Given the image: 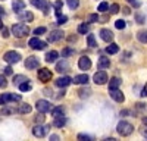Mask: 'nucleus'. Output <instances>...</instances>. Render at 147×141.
Here are the masks:
<instances>
[{"mask_svg":"<svg viewBox=\"0 0 147 141\" xmlns=\"http://www.w3.org/2000/svg\"><path fill=\"white\" fill-rule=\"evenodd\" d=\"M12 34H13L16 38H24L30 34V28H28L27 23L19 22V23H15V25L12 27Z\"/></svg>","mask_w":147,"mask_h":141,"instance_id":"1","label":"nucleus"},{"mask_svg":"<svg viewBox=\"0 0 147 141\" xmlns=\"http://www.w3.org/2000/svg\"><path fill=\"white\" fill-rule=\"evenodd\" d=\"M116 131H118V134L121 137H129L132 134V131H134V126L129 122H127V121H121L118 124V126H116Z\"/></svg>","mask_w":147,"mask_h":141,"instance_id":"2","label":"nucleus"},{"mask_svg":"<svg viewBox=\"0 0 147 141\" xmlns=\"http://www.w3.org/2000/svg\"><path fill=\"white\" fill-rule=\"evenodd\" d=\"M3 60H5L6 63H9V65L18 63V62L21 60V54H19L18 52H15V50H9V52H6V53L3 54Z\"/></svg>","mask_w":147,"mask_h":141,"instance_id":"3","label":"nucleus"},{"mask_svg":"<svg viewBox=\"0 0 147 141\" xmlns=\"http://www.w3.org/2000/svg\"><path fill=\"white\" fill-rule=\"evenodd\" d=\"M49 129H50V126H49V125H40L38 124V125H35L32 128V135L37 137V138H43V137L47 135Z\"/></svg>","mask_w":147,"mask_h":141,"instance_id":"4","label":"nucleus"},{"mask_svg":"<svg viewBox=\"0 0 147 141\" xmlns=\"http://www.w3.org/2000/svg\"><path fill=\"white\" fill-rule=\"evenodd\" d=\"M28 46L31 47L32 50H44L46 46H47V43H46V41H41L38 37H32V38L28 41Z\"/></svg>","mask_w":147,"mask_h":141,"instance_id":"5","label":"nucleus"},{"mask_svg":"<svg viewBox=\"0 0 147 141\" xmlns=\"http://www.w3.org/2000/svg\"><path fill=\"white\" fill-rule=\"evenodd\" d=\"M30 3L32 6H35L37 9H40L44 12V15L49 13V9H50V5H49L47 0H30Z\"/></svg>","mask_w":147,"mask_h":141,"instance_id":"6","label":"nucleus"},{"mask_svg":"<svg viewBox=\"0 0 147 141\" xmlns=\"http://www.w3.org/2000/svg\"><path fill=\"white\" fill-rule=\"evenodd\" d=\"M93 79H94V84H97V85H103L109 81L107 74L105 72V70H97V72L94 74V77H93Z\"/></svg>","mask_w":147,"mask_h":141,"instance_id":"7","label":"nucleus"},{"mask_svg":"<svg viewBox=\"0 0 147 141\" xmlns=\"http://www.w3.org/2000/svg\"><path fill=\"white\" fill-rule=\"evenodd\" d=\"M35 109L37 112H41V113H47L52 110V104L49 103L47 100H38L35 103Z\"/></svg>","mask_w":147,"mask_h":141,"instance_id":"8","label":"nucleus"},{"mask_svg":"<svg viewBox=\"0 0 147 141\" xmlns=\"http://www.w3.org/2000/svg\"><path fill=\"white\" fill-rule=\"evenodd\" d=\"M63 37H65V32L62 30H55V31H50V34H49V37H47V41L49 43H55V41L62 40Z\"/></svg>","mask_w":147,"mask_h":141,"instance_id":"9","label":"nucleus"},{"mask_svg":"<svg viewBox=\"0 0 147 141\" xmlns=\"http://www.w3.org/2000/svg\"><path fill=\"white\" fill-rule=\"evenodd\" d=\"M109 94H110V97H112L116 103H124V101H125V96H124V93H122L119 88L109 90Z\"/></svg>","mask_w":147,"mask_h":141,"instance_id":"10","label":"nucleus"},{"mask_svg":"<svg viewBox=\"0 0 147 141\" xmlns=\"http://www.w3.org/2000/svg\"><path fill=\"white\" fill-rule=\"evenodd\" d=\"M18 19L21 22H32L34 21V15H32V12L24 9V10L18 12Z\"/></svg>","mask_w":147,"mask_h":141,"instance_id":"11","label":"nucleus"},{"mask_svg":"<svg viewBox=\"0 0 147 141\" xmlns=\"http://www.w3.org/2000/svg\"><path fill=\"white\" fill-rule=\"evenodd\" d=\"M38 79L41 82H47V81H50L52 79V72H50V69H47V68H41L38 69Z\"/></svg>","mask_w":147,"mask_h":141,"instance_id":"12","label":"nucleus"},{"mask_svg":"<svg viewBox=\"0 0 147 141\" xmlns=\"http://www.w3.org/2000/svg\"><path fill=\"white\" fill-rule=\"evenodd\" d=\"M78 68H80L81 70H88V69L91 68V60H90V57L81 56V57L78 59Z\"/></svg>","mask_w":147,"mask_h":141,"instance_id":"13","label":"nucleus"},{"mask_svg":"<svg viewBox=\"0 0 147 141\" xmlns=\"http://www.w3.org/2000/svg\"><path fill=\"white\" fill-rule=\"evenodd\" d=\"M38 65H40L38 57H35V56H28L27 57V60H25V68L27 69H37Z\"/></svg>","mask_w":147,"mask_h":141,"instance_id":"14","label":"nucleus"},{"mask_svg":"<svg viewBox=\"0 0 147 141\" xmlns=\"http://www.w3.org/2000/svg\"><path fill=\"white\" fill-rule=\"evenodd\" d=\"M100 38L103 41H106V43H110L113 40V32L110 30H107V28H102L100 30Z\"/></svg>","mask_w":147,"mask_h":141,"instance_id":"15","label":"nucleus"},{"mask_svg":"<svg viewBox=\"0 0 147 141\" xmlns=\"http://www.w3.org/2000/svg\"><path fill=\"white\" fill-rule=\"evenodd\" d=\"M71 82H72V78H69V77H60V78H57L55 81V84L59 88H65V87H68L71 84Z\"/></svg>","mask_w":147,"mask_h":141,"instance_id":"16","label":"nucleus"},{"mask_svg":"<svg viewBox=\"0 0 147 141\" xmlns=\"http://www.w3.org/2000/svg\"><path fill=\"white\" fill-rule=\"evenodd\" d=\"M88 75L87 74H81V75H75L72 78V82L74 84H82V85H87V82H88Z\"/></svg>","mask_w":147,"mask_h":141,"instance_id":"17","label":"nucleus"},{"mask_svg":"<svg viewBox=\"0 0 147 141\" xmlns=\"http://www.w3.org/2000/svg\"><path fill=\"white\" fill-rule=\"evenodd\" d=\"M12 9H13L15 13H18V12L25 9V2H24V0H13V2H12Z\"/></svg>","mask_w":147,"mask_h":141,"instance_id":"18","label":"nucleus"},{"mask_svg":"<svg viewBox=\"0 0 147 141\" xmlns=\"http://www.w3.org/2000/svg\"><path fill=\"white\" fill-rule=\"evenodd\" d=\"M56 70H57L59 74L68 72V70H69V63L65 60V59H63V60H60V62H57V65H56Z\"/></svg>","mask_w":147,"mask_h":141,"instance_id":"19","label":"nucleus"},{"mask_svg":"<svg viewBox=\"0 0 147 141\" xmlns=\"http://www.w3.org/2000/svg\"><path fill=\"white\" fill-rule=\"evenodd\" d=\"M57 57H59V53L56 50H50V52L46 53V62L47 63H53V62L57 60Z\"/></svg>","mask_w":147,"mask_h":141,"instance_id":"20","label":"nucleus"},{"mask_svg":"<svg viewBox=\"0 0 147 141\" xmlns=\"http://www.w3.org/2000/svg\"><path fill=\"white\" fill-rule=\"evenodd\" d=\"M65 125H66V117H65V115H62V116H56V117H55L53 126H56V128H63Z\"/></svg>","mask_w":147,"mask_h":141,"instance_id":"21","label":"nucleus"},{"mask_svg":"<svg viewBox=\"0 0 147 141\" xmlns=\"http://www.w3.org/2000/svg\"><path fill=\"white\" fill-rule=\"evenodd\" d=\"M99 68L100 69H106V68H109L110 66V59L109 57H106V56H100L99 57Z\"/></svg>","mask_w":147,"mask_h":141,"instance_id":"22","label":"nucleus"},{"mask_svg":"<svg viewBox=\"0 0 147 141\" xmlns=\"http://www.w3.org/2000/svg\"><path fill=\"white\" fill-rule=\"evenodd\" d=\"M118 52H119V46L110 41V44L106 47V53H107V54H116Z\"/></svg>","mask_w":147,"mask_h":141,"instance_id":"23","label":"nucleus"},{"mask_svg":"<svg viewBox=\"0 0 147 141\" xmlns=\"http://www.w3.org/2000/svg\"><path fill=\"white\" fill-rule=\"evenodd\" d=\"M121 87V79L113 77L109 79V90H115V88H119Z\"/></svg>","mask_w":147,"mask_h":141,"instance_id":"24","label":"nucleus"},{"mask_svg":"<svg viewBox=\"0 0 147 141\" xmlns=\"http://www.w3.org/2000/svg\"><path fill=\"white\" fill-rule=\"evenodd\" d=\"M78 96H80V99H87V97L91 96V90H90L88 87L80 88V90H78Z\"/></svg>","mask_w":147,"mask_h":141,"instance_id":"25","label":"nucleus"},{"mask_svg":"<svg viewBox=\"0 0 147 141\" xmlns=\"http://www.w3.org/2000/svg\"><path fill=\"white\" fill-rule=\"evenodd\" d=\"M137 40H138L140 43H143V44L147 43V30H140V31L137 32Z\"/></svg>","mask_w":147,"mask_h":141,"instance_id":"26","label":"nucleus"},{"mask_svg":"<svg viewBox=\"0 0 147 141\" xmlns=\"http://www.w3.org/2000/svg\"><path fill=\"white\" fill-rule=\"evenodd\" d=\"M31 112V106L28 103H22L19 104V107H18V113H22V115H27Z\"/></svg>","mask_w":147,"mask_h":141,"instance_id":"27","label":"nucleus"},{"mask_svg":"<svg viewBox=\"0 0 147 141\" xmlns=\"http://www.w3.org/2000/svg\"><path fill=\"white\" fill-rule=\"evenodd\" d=\"M18 87H19V90H21L22 93H27V91H31V90H32V85H31L30 79H28V81H24L22 84H19Z\"/></svg>","mask_w":147,"mask_h":141,"instance_id":"28","label":"nucleus"},{"mask_svg":"<svg viewBox=\"0 0 147 141\" xmlns=\"http://www.w3.org/2000/svg\"><path fill=\"white\" fill-rule=\"evenodd\" d=\"M52 116L53 117H56V116H62V115H65V109L62 107V106H57V107H52Z\"/></svg>","mask_w":147,"mask_h":141,"instance_id":"29","label":"nucleus"},{"mask_svg":"<svg viewBox=\"0 0 147 141\" xmlns=\"http://www.w3.org/2000/svg\"><path fill=\"white\" fill-rule=\"evenodd\" d=\"M55 13L59 16V15H62V12H60V10H62V7H63V2H62V0H56V2H55Z\"/></svg>","mask_w":147,"mask_h":141,"instance_id":"30","label":"nucleus"},{"mask_svg":"<svg viewBox=\"0 0 147 141\" xmlns=\"http://www.w3.org/2000/svg\"><path fill=\"white\" fill-rule=\"evenodd\" d=\"M24 81H28V78L25 75H15L12 82H13V85H19V84H22Z\"/></svg>","mask_w":147,"mask_h":141,"instance_id":"31","label":"nucleus"},{"mask_svg":"<svg viewBox=\"0 0 147 141\" xmlns=\"http://www.w3.org/2000/svg\"><path fill=\"white\" fill-rule=\"evenodd\" d=\"M15 112H18V109L9 107L7 104H5L3 107H2V110H0V113H2V115H12V113H15Z\"/></svg>","mask_w":147,"mask_h":141,"instance_id":"32","label":"nucleus"},{"mask_svg":"<svg viewBox=\"0 0 147 141\" xmlns=\"http://www.w3.org/2000/svg\"><path fill=\"white\" fill-rule=\"evenodd\" d=\"M78 32L80 34H88L90 32V23H81V25L78 27Z\"/></svg>","mask_w":147,"mask_h":141,"instance_id":"33","label":"nucleus"},{"mask_svg":"<svg viewBox=\"0 0 147 141\" xmlns=\"http://www.w3.org/2000/svg\"><path fill=\"white\" fill-rule=\"evenodd\" d=\"M134 18H136V22H137V23H140V25H143V23L146 22V16L141 13V12H136Z\"/></svg>","mask_w":147,"mask_h":141,"instance_id":"34","label":"nucleus"},{"mask_svg":"<svg viewBox=\"0 0 147 141\" xmlns=\"http://www.w3.org/2000/svg\"><path fill=\"white\" fill-rule=\"evenodd\" d=\"M77 138H78L80 141H93V140H94V138H93L91 135L85 134V132H80V134L77 135Z\"/></svg>","mask_w":147,"mask_h":141,"instance_id":"35","label":"nucleus"},{"mask_svg":"<svg viewBox=\"0 0 147 141\" xmlns=\"http://www.w3.org/2000/svg\"><path fill=\"white\" fill-rule=\"evenodd\" d=\"M9 97V103H15V101H21V96L19 94H13V93H7Z\"/></svg>","mask_w":147,"mask_h":141,"instance_id":"36","label":"nucleus"},{"mask_svg":"<svg viewBox=\"0 0 147 141\" xmlns=\"http://www.w3.org/2000/svg\"><path fill=\"white\" fill-rule=\"evenodd\" d=\"M68 6L71 10H75L80 6V0H68Z\"/></svg>","mask_w":147,"mask_h":141,"instance_id":"37","label":"nucleus"},{"mask_svg":"<svg viewBox=\"0 0 147 141\" xmlns=\"http://www.w3.org/2000/svg\"><path fill=\"white\" fill-rule=\"evenodd\" d=\"M87 43H88L90 47H97V43H96V38H94L93 34H88L87 35Z\"/></svg>","mask_w":147,"mask_h":141,"instance_id":"38","label":"nucleus"},{"mask_svg":"<svg viewBox=\"0 0 147 141\" xmlns=\"http://www.w3.org/2000/svg\"><path fill=\"white\" fill-rule=\"evenodd\" d=\"M46 32H47V28H46V27H38V28L34 30L35 37H40V35H43V34H46Z\"/></svg>","mask_w":147,"mask_h":141,"instance_id":"39","label":"nucleus"},{"mask_svg":"<svg viewBox=\"0 0 147 141\" xmlns=\"http://www.w3.org/2000/svg\"><path fill=\"white\" fill-rule=\"evenodd\" d=\"M9 104V97H7V93L5 94H0V106H5Z\"/></svg>","mask_w":147,"mask_h":141,"instance_id":"40","label":"nucleus"},{"mask_svg":"<svg viewBox=\"0 0 147 141\" xmlns=\"http://www.w3.org/2000/svg\"><path fill=\"white\" fill-rule=\"evenodd\" d=\"M115 27H116L118 30H124V28L127 27V22H125L124 19H118V21L115 22Z\"/></svg>","mask_w":147,"mask_h":141,"instance_id":"41","label":"nucleus"},{"mask_svg":"<svg viewBox=\"0 0 147 141\" xmlns=\"http://www.w3.org/2000/svg\"><path fill=\"white\" fill-rule=\"evenodd\" d=\"M87 22H88V23L99 22V15H97V13H91V15H88V18H87Z\"/></svg>","mask_w":147,"mask_h":141,"instance_id":"42","label":"nucleus"},{"mask_svg":"<svg viewBox=\"0 0 147 141\" xmlns=\"http://www.w3.org/2000/svg\"><path fill=\"white\" fill-rule=\"evenodd\" d=\"M74 54V49H71V47H66V49L62 50V57H69Z\"/></svg>","mask_w":147,"mask_h":141,"instance_id":"43","label":"nucleus"},{"mask_svg":"<svg viewBox=\"0 0 147 141\" xmlns=\"http://www.w3.org/2000/svg\"><path fill=\"white\" fill-rule=\"evenodd\" d=\"M97 10H99V12H106V10H109V3H107V2H102V3L99 5V7H97Z\"/></svg>","mask_w":147,"mask_h":141,"instance_id":"44","label":"nucleus"},{"mask_svg":"<svg viewBox=\"0 0 147 141\" xmlns=\"http://www.w3.org/2000/svg\"><path fill=\"white\" fill-rule=\"evenodd\" d=\"M109 10H110V13H112V15L118 13V12H119V5H118V3L110 5V6H109Z\"/></svg>","mask_w":147,"mask_h":141,"instance_id":"45","label":"nucleus"},{"mask_svg":"<svg viewBox=\"0 0 147 141\" xmlns=\"http://www.w3.org/2000/svg\"><path fill=\"white\" fill-rule=\"evenodd\" d=\"M7 87V81H6V77L3 74H0V88H6Z\"/></svg>","mask_w":147,"mask_h":141,"instance_id":"46","label":"nucleus"},{"mask_svg":"<svg viewBox=\"0 0 147 141\" xmlns=\"http://www.w3.org/2000/svg\"><path fill=\"white\" fill-rule=\"evenodd\" d=\"M0 32H2V37H3V38H7L9 35H10V34H9V30H7L5 25H3L2 28H0Z\"/></svg>","mask_w":147,"mask_h":141,"instance_id":"47","label":"nucleus"},{"mask_svg":"<svg viewBox=\"0 0 147 141\" xmlns=\"http://www.w3.org/2000/svg\"><path fill=\"white\" fill-rule=\"evenodd\" d=\"M66 21H68V18H66L65 15H59V16H57V23H59V25L66 23Z\"/></svg>","mask_w":147,"mask_h":141,"instance_id":"48","label":"nucleus"},{"mask_svg":"<svg viewBox=\"0 0 147 141\" xmlns=\"http://www.w3.org/2000/svg\"><path fill=\"white\" fill-rule=\"evenodd\" d=\"M43 115H44V113H41V112H40V115H37V116H35V122H37V124L44 122V116H43Z\"/></svg>","mask_w":147,"mask_h":141,"instance_id":"49","label":"nucleus"},{"mask_svg":"<svg viewBox=\"0 0 147 141\" xmlns=\"http://www.w3.org/2000/svg\"><path fill=\"white\" fill-rule=\"evenodd\" d=\"M140 134H141V135H143V137L147 140V125H144V126L140 129Z\"/></svg>","mask_w":147,"mask_h":141,"instance_id":"50","label":"nucleus"},{"mask_svg":"<svg viewBox=\"0 0 147 141\" xmlns=\"http://www.w3.org/2000/svg\"><path fill=\"white\" fill-rule=\"evenodd\" d=\"M5 70H3V72H5V75H12V74H13V70H12V66H6V68H3Z\"/></svg>","mask_w":147,"mask_h":141,"instance_id":"51","label":"nucleus"},{"mask_svg":"<svg viewBox=\"0 0 147 141\" xmlns=\"http://www.w3.org/2000/svg\"><path fill=\"white\" fill-rule=\"evenodd\" d=\"M137 109L138 110H147V106H146V103H137Z\"/></svg>","mask_w":147,"mask_h":141,"instance_id":"52","label":"nucleus"},{"mask_svg":"<svg viewBox=\"0 0 147 141\" xmlns=\"http://www.w3.org/2000/svg\"><path fill=\"white\" fill-rule=\"evenodd\" d=\"M141 97H147V82H146V85L143 87V90H141Z\"/></svg>","mask_w":147,"mask_h":141,"instance_id":"53","label":"nucleus"},{"mask_svg":"<svg viewBox=\"0 0 147 141\" xmlns=\"http://www.w3.org/2000/svg\"><path fill=\"white\" fill-rule=\"evenodd\" d=\"M128 115H132L131 110H121V116H128Z\"/></svg>","mask_w":147,"mask_h":141,"instance_id":"54","label":"nucleus"},{"mask_svg":"<svg viewBox=\"0 0 147 141\" xmlns=\"http://www.w3.org/2000/svg\"><path fill=\"white\" fill-rule=\"evenodd\" d=\"M129 3H132V6H134V7H140V5H141L140 2H137V0H131Z\"/></svg>","mask_w":147,"mask_h":141,"instance_id":"55","label":"nucleus"},{"mask_svg":"<svg viewBox=\"0 0 147 141\" xmlns=\"http://www.w3.org/2000/svg\"><path fill=\"white\" fill-rule=\"evenodd\" d=\"M129 7H122V13H124V15H129Z\"/></svg>","mask_w":147,"mask_h":141,"instance_id":"56","label":"nucleus"},{"mask_svg":"<svg viewBox=\"0 0 147 141\" xmlns=\"http://www.w3.org/2000/svg\"><path fill=\"white\" fill-rule=\"evenodd\" d=\"M50 140H52V141H57V140H59V135H56V134H52V135H50Z\"/></svg>","mask_w":147,"mask_h":141,"instance_id":"57","label":"nucleus"},{"mask_svg":"<svg viewBox=\"0 0 147 141\" xmlns=\"http://www.w3.org/2000/svg\"><path fill=\"white\" fill-rule=\"evenodd\" d=\"M44 94H46V96H52V90L46 88V90H44Z\"/></svg>","mask_w":147,"mask_h":141,"instance_id":"58","label":"nucleus"},{"mask_svg":"<svg viewBox=\"0 0 147 141\" xmlns=\"http://www.w3.org/2000/svg\"><path fill=\"white\" fill-rule=\"evenodd\" d=\"M3 15H5V9L0 6V16H3Z\"/></svg>","mask_w":147,"mask_h":141,"instance_id":"59","label":"nucleus"},{"mask_svg":"<svg viewBox=\"0 0 147 141\" xmlns=\"http://www.w3.org/2000/svg\"><path fill=\"white\" fill-rule=\"evenodd\" d=\"M69 41H77V37H74V35H71V37H69Z\"/></svg>","mask_w":147,"mask_h":141,"instance_id":"60","label":"nucleus"},{"mask_svg":"<svg viewBox=\"0 0 147 141\" xmlns=\"http://www.w3.org/2000/svg\"><path fill=\"white\" fill-rule=\"evenodd\" d=\"M143 124L147 125V117H146V116H143Z\"/></svg>","mask_w":147,"mask_h":141,"instance_id":"61","label":"nucleus"},{"mask_svg":"<svg viewBox=\"0 0 147 141\" xmlns=\"http://www.w3.org/2000/svg\"><path fill=\"white\" fill-rule=\"evenodd\" d=\"M3 27V22H2V16H0V28Z\"/></svg>","mask_w":147,"mask_h":141,"instance_id":"62","label":"nucleus"},{"mask_svg":"<svg viewBox=\"0 0 147 141\" xmlns=\"http://www.w3.org/2000/svg\"><path fill=\"white\" fill-rule=\"evenodd\" d=\"M127 2H131V0H127Z\"/></svg>","mask_w":147,"mask_h":141,"instance_id":"63","label":"nucleus"},{"mask_svg":"<svg viewBox=\"0 0 147 141\" xmlns=\"http://www.w3.org/2000/svg\"><path fill=\"white\" fill-rule=\"evenodd\" d=\"M2 2H5V0H2Z\"/></svg>","mask_w":147,"mask_h":141,"instance_id":"64","label":"nucleus"}]
</instances>
